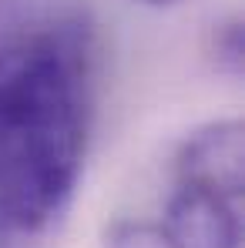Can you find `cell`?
I'll return each mask as SVG.
<instances>
[{
	"label": "cell",
	"mask_w": 245,
	"mask_h": 248,
	"mask_svg": "<svg viewBox=\"0 0 245 248\" xmlns=\"http://www.w3.org/2000/svg\"><path fill=\"white\" fill-rule=\"evenodd\" d=\"M98 94V41L81 17L0 44V248H41L81 181Z\"/></svg>",
	"instance_id": "1"
},
{
	"label": "cell",
	"mask_w": 245,
	"mask_h": 248,
	"mask_svg": "<svg viewBox=\"0 0 245 248\" xmlns=\"http://www.w3.org/2000/svg\"><path fill=\"white\" fill-rule=\"evenodd\" d=\"M158 228L168 248H239L242 195L175 178Z\"/></svg>",
	"instance_id": "2"
},
{
	"label": "cell",
	"mask_w": 245,
	"mask_h": 248,
	"mask_svg": "<svg viewBox=\"0 0 245 248\" xmlns=\"http://www.w3.org/2000/svg\"><path fill=\"white\" fill-rule=\"evenodd\" d=\"M175 178L242 195V124L212 121L192 131L175 155Z\"/></svg>",
	"instance_id": "3"
},
{
	"label": "cell",
	"mask_w": 245,
	"mask_h": 248,
	"mask_svg": "<svg viewBox=\"0 0 245 248\" xmlns=\"http://www.w3.org/2000/svg\"><path fill=\"white\" fill-rule=\"evenodd\" d=\"M104 248H168L162 228L148 221H118L108 228Z\"/></svg>",
	"instance_id": "4"
},
{
	"label": "cell",
	"mask_w": 245,
	"mask_h": 248,
	"mask_svg": "<svg viewBox=\"0 0 245 248\" xmlns=\"http://www.w3.org/2000/svg\"><path fill=\"white\" fill-rule=\"evenodd\" d=\"M218 61H225L232 71L242 67V31H239V24H229L222 31V37H218Z\"/></svg>",
	"instance_id": "5"
},
{
	"label": "cell",
	"mask_w": 245,
	"mask_h": 248,
	"mask_svg": "<svg viewBox=\"0 0 245 248\" xmlns=\"http://www.w3.org/2000/svg\"><path fill=\"white\" fill-rule=\"evenodd\" d=\"M134 3H145V7H158V10H164V7H178V3H185V0H134Z\"/></svg>",
	"instance_id": "6"
}]
</instances>
